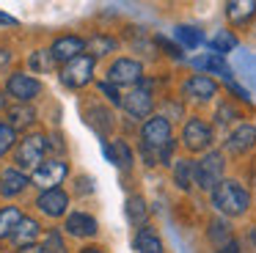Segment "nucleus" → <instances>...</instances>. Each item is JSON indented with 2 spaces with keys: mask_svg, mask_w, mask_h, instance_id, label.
<instances>
[{
  "mask_svg": "<svg viewBox=\"0 0 256 253\" xmlns=\"http://www.w3.org/2000/svg\"><path fill=\"white\" fill-rule=\"evenodd\" d=\"M212 206L220 214H226V218H240L250 206V192L237 179H223L212 190Z\"/></svg>",
  "mask_w": 256,
  "mask_h": 253,
  "instance_id": "f257e3e1",
  "label": "nucleus"
},
{
  "mask_svg": "<svg viewBox=\"0 0 256 253\" xmlns=\"http://www.w3.org/2000/svg\"><path fill=\"white\" fill-rule=\"evenodd\" d=\"M50 152V138L44 132H30L22 135V140L14 148V168L20 170H30L34 174L42 162H44V154Z\"/></svg>",
  "mask_w": 256,
  "mask_h": 253,
  "instance_id": "f03ea898",
  "label": "nucleus"
},
{
  "mask_svg": "<svg viewBox=\"0 0 256 253\" xmlns=\"http://www.w3.org/2000/svg\"><path fill=\"white\" fill-rule=\"evenodd\" d=\"M223 170H226V157H223V152H218V148L206 152L204 157L196 162V187L204 190V192H212L223 182Z\"/></svg>",
  "mask_w": 256,
  "mask_h": 253,
  "instance_id": "7ed1b4c3",
  "label": "nucleus"
},
{
  "mask_svg": "<svg viewBox=\"0 0 256 253\" xmlns=\"http://www.w3.org/2000/svg\"><path fill=\"white\" fill-rule=\"evenodd\" d=\"M171 121L166 118V116H152V118L144 121V126H140V146L152 148V152H157V157H160L162 146L166 143H171Z\"/></svg>",
  "mask_w": 256,
  "mask_h": 253,
  "instance_id": "20e7f679",
  "label": "nucleus"
},
{
  "mask_svg": "<svg viewBox=\"0 0 256 253\" xmlns=\"http://www.w3.org/2000/svg\"><path fill=\"white\" fill-rule=\"evenodd\" d=\"M122 108L127 110L132 118H152V110H154V94H152V82L144 80L140 86L130 88L122 99Z\"/></svg>",
  "mask_w": 256,
  "mask_h": 253,
  "instance_id": "39448f33",
  "label": "nucleus"
},
{
  "mask_svg": "<svg viewBox=\"0 0 256 253\" xmlns=\"http://www.w3.org/2000/svg\"><path fill=\"white\" fill-rule=\"evenodd\" d=\"M66 176H69L66 160H44V162L30 174V182H34V187H39L42 192H50V190H58V184H61Z\"/></svg>",
  "mask_w": 256,
  "mask_h": 253,
  "instance_id": "423d86ee",
  "label": "nucleus"
},
{
  "mask_svg": "<svg viewBox=\"0 0 256 253\" xmlns=\"http://www.w3.org/2000/svg\"><path fill=\"white\" fill-rule=\"evenodd\" d=\"M94 80V58H91L88 52L86 55H78L74 60H69V64L61 66V82L66 88H86L88 82Z\"/></svg>",
  "mask_w": 256,
  "mask_h": 253,
  "instance_id": "0eeeda50",
  "label": "nucleus"
},
{
  "mask_svg": "<svg viewBox=\"0 0 256 253\" xmlns=\"http://www.w3.org/2000/svg\"><path fill=\"white\" fill-rule=\"evenodd\" d=\"M108 82L113 86H140L144 82V64L135 58H116L108 66Z\"/></svg>",
  "mask_w": 256,
  "mask_h": 253,
  "instance_id": "6e6552de",
  "label": "nucleus"
},
{
  "mask_svg": "<svg viewBox=\"0 0 256 253\" xmlns=\"http://www.w3.org/2000/svg\"><path fill=\"white\" fill-rule=\"evenodd\" d=\"M42 80L25 74V72H12L6 80V94L12 99H17V104H30L36 96L42 94Z\"/></svg>",
  "mask_w": 256,
  "mask_h": 253,
  "instance_id": "1a4fd4ad",
  "label": "nucleus"
},
{
  "mask_svg": "<svg viewBox=\"0 0 256 253\" xmlns=\"http://www.w3.org/2000/svg\"><path fill=\"white\" fill-rule=\"evenodd\" d=\"M212 126L206 124L204 118L193 116V118L184 121V130H182V143L188 152H206L212 146Z\"/></svg>",
  "mask_w": 256,
  "mask_h": 253,
  "instance_id": "9d476101",
  "label": "nucleus"
},
{
  "mask_svg": "<svg viewBox=\"0 0 256 253\" xmlns=\"http://www.w3.org/2000/svg\"><path fill=\"white\" fill-rule=\"evenodd\" d=\"M36 209H39L44 218H66V209H69V192H64L61 187L58 190H50V192H39V198H36L34 204Z\"/></svg>",
  "mask_w": 256,
  "mask_h": 253,
  "instance_id": "9b49d317",
  "label": "nucleus"
},
{
  "mask_svg": "<svg viewBox=\"0 0 256 253\" xmlns=\"http://www.w3.org/2000/svg\"><path fill=\"white\" fill-rule=\"evenodd\" d=\"M256 146V124H240L232 130V135L226 138V152L234 157H242Z\"/></svg>",
  "mask_w": 256,
  "mask_h": 253,
  "instance_id": "f8f14e48",
  "label": "nucleus"
},
{
  "mask_svg": "<svg viewBox=\"0 0 256 253\" xmlns=\"http://www.w3.org/2000/svg\"><path fill=\"white\" fill-rule=\"evenodd\" d=\"M50 52H52V58L58 60V64H69V60H74L78 55H86V38H80V36H58L56 42H52V47H50Z\"/></svg>",
  "mask_w": 256,
  "mask_h": 253,
  "instance_id": "ddd939ff",
  "label": "nucleus"
},
{
  "mask_svg": "<svg viewBox=\"0 0 256 253\" xmlns=\"http://www.w3.org/2000/svg\"><path fill=\"white\" fill-rule=\"evenodd\" d=\"M182 94L190 99H198V102H210L218 94V82L210 74H190L182 86Z\"/></svg>",
  "mask_w": 256,
  "mask_h": 253,
  "instance_id": "4468645a",
  "label": "nucleus"
},
{
  "mask_svg": "<svg viewBox=\"0 0 256 253\" xmlns=\"http://www.w3.org/2000/svg\"><path fill=\"white\" fill-rule=\"evenodd\" d=\"M64 231H66L69 236L86 240V236H96L100 223H96V218H94V214H88V212H72V214H66Z\"/></svg>",
  "mask_w": 256,
  "mask_h": 253,
  "instance_id": "2eb2a0df",
  "label": "nucleus"
},
{
  "mask_svg": "<svg viewBox=\"0 0 256 253\" xmlns=\"http://www.w3.org/2000/svg\"><path fill=\"white\" fill-rule=\"evenodd\" d=\"M25 187H28V176H25V170L6 168L3 174H0V196L14 198V196H20Z\"/></svg>",
  "mask_w": 256,
  "mask_h": 253,
  "instance_id": "dca6fc26",
  "label": "nucleus"
},
{
  "mask_svg": "<svg viewBox=\"0 0 256 253\" xmlns=\"http://www.w3.org/2000/svg\"><path fill=\"white\" fill-rule=\"evenodd\" d=\"M132 245H135V250H138V253H166V245H162L160 234H157L152 226H144V228L135 231Z\"/></svg>",
  "mask_w": 256,
  "mask_h": 253,
  "instance_id": "f3484780",
  "label": "nucleus"
},
{
  "mask_svg": "<svg viewBox=\"0 0 256 253\" xmlns=\"http://www.w3.org/2000/svg\"><path fill=\"white\" fill-rule=\"evenodd\" d=\"M34 121H36V110H34V104H12V108L6 110V124L12 126L14 132L34 126Z\"/></svg>",
  "mask_w": 256,
  "mask_h": 253,
  "instance_id": "a211bd4d",
  "label": "nucleus"
},
{
  "mask_svg": "<svg viewBox=\"0 0 256 253\" xmlns=\"http://www.w3.org/2000/svg\"><path fill=\"white\" fill-rule=\"evenodd\" d=\"M226 16L232 25H248L256 16V0H232V3H226Z\"/></svg>",
  "mask_w": 256,
  "mask_h": 253,
  "instance_id": "6ab92c4d",
  "label": "nucleus"
},
{
  "mask_svg": "<svg viewBox=\"0 0 256 253\" xmlns=\"http://www.w3.org/2000/svg\"><path fill=\"white\" fill-rule=\"evenodd\" d=\"M39 234H42V226H39V220L36 218H30V214H25L22 218V223L17 226V231H14V245L17 248H25V245H36V240H39Z\"/></svg>",
  "mask_w": 256,
  "mask_h": 253,
  "instance_id": "aec40b11",
  "label": "nucleus"
},
{
  "mask_svg": "<svg viewBox=\"0 0 256 253\" xmlns=\"http://www.w3.org/2000/svg\"><path fill=\"white\" fill-rule=\"evenodd\" d=\"M105 157L110 160L113 165H118V168H132V162H135V154H132V148H130V143L124 140V138H116L110 146H105Z\"/></svg>",
  "mask_w": 256,
  "mask_h": 253,
  "instance_id": "412c9836",
  "label": "nucleus"
},
{
  "mask_svg": "<svg viewBox=\"0 0 256 253\" xmlns=\"http://www.w3.org/2000/svg\"><path fill=\"white\" fill-rule=\"evenodd\" d=\"M174 184L182 192H190L196 187V160H176L174 165Z\"/></svg>",
  "mask_w": 256,
  "mask_h": 253,
  "instance_id": "4be33fe9",
  "label": "nucleus"
},
{
  "mask_svg": "<svg viewBox=\"0 0 256 253\" xmlns=\"http://www.w3.org/2000/svg\"><path fill=\"white\" fill-rule=\"evenodd\" d=\"M196 66H198V69H204V74H220L226 82L234 80V77H232V69H228V64L223 60V55L206 52V55H201V58H196Z\"/></svg>",
  "mask_w": 256,
  "mask_h": 253,
  "instance_id": "5701e85b",
  "label": "nucleus"
},
{
  "mask_svg": "<svg viewBox=\"0 0 256 253\" xmlns=\"http://www.w3.org/2000/svg\"><path fill=\"white\" fill-rule=\"evenodd\" d=\"M86 50H88L91 58H105V55L116 52L118 50V42L113 36H108V33H94L91 38H86Z\"/></svg>",
  "mask_w": 256,
  "mask_h": 253,
  "instance_id": "b1692460",
  "label": "nucleus"
},
{
  "mask_svg": "<svg viewBox=\"0 0 256 253\" xmlns=\"http://www.w3.org/2000/svg\"><path fill=\"white\" fill-rule=\"evenodd\" d=\"M22 209L20 206H0V240H8V236H14V231H17V226L22 223Z\"/></svg>",
  "mask_w": 256,
  "mask_h": 253,
  "instance_id": "393cba45",
  "label": "nucleus"
},
{
  "mask_svg": "<svg viewBox=\"0 0 256 253\" xmlns=\"http://www.w3.org/2000/svg\"><path fill=\"white\" fill-rule=\"evenodd\" d=\"M174 38H176L179 47H184V50H198L201 44H204V33H201L196 25H176Z\"/></svg>",
  "mask_w": 256,
  "mask_h": 253,
  "instance_id": "a878e982",
  "label": "nucleus"
},
{
  "mask_svg": "<svg viewBox=\"0 0 256 253\" xmlns=\"http://www.w3.org/2000/svg\"><path fill=\"white\" fill-rule=\"evenodd\" d=\"M86 121L94 126V132L100 138H108V132H110V126H113V116L108 108H88V118Z\"/></svg>",
  "mask_w": 256,
  "mask_h": 253,
  "instance_id": "bb28decb",
  "label": "nucleus"
},
{
  "mask_svg": "<svg viewBox=\"0 0 256 253\" xmlns=\"http://www.w3.org/2000/svg\"><path fill=\"white\" fill-rule=\"evenodd\" d=\"M146 218H149V206H146V201L140 196H130L127 198V220L132 226H138V228H144Z\"/></svg>",
  "mask_w": 256,
  "mask_h": 253,
  "instance_id": "cd10ccee",
  "label": "nucleus"
},
{
  "mask_svg": "<svg viewBox=\"0 0 256 253\" xmlns=\"http://www.w3.org/2000/svg\"><path fill=\"white\" fill-rule=\"evenodd\" d=\"M206 236H210V242H212V245H218V248L228 245V242H232V226H228V220L215 218V220L210 223V231H206Z\"/></svg>",
  "mask_w": 256,
  "mask_h": 253,
  "instance_id": "c85d7f7f",
  "label": "nucleus"
},
{
  "mask_svg": "<svg viewBox=\"0 0 256 253\" xmlns=\"http://www.w3.org/2000/svg\"><path fill=\"white\" fill-rule=\"evenodd\" d=\"M56 64H58V60L52 58L50 50H36V52H30V58H28V66L34 72H39V74L52 72V69H56Z\"/></svg>",
  "mask_w": 256,
  "mask_h": 253,
  "instance_id": "c756f323",
  "label": "nucleus"
},
{
  "mask_svg": "<svg viewBox=\"0 0 256 253\" xmlns=\"http://www.w3.org/2000/svg\"><path fill=\"white\" fill-rule=\"evenodd\" d=\"M234 47H237V36H234V33H228V30H220L210 42V50L215 55H226V52H232Z\"/></svg>",
  "mask_w": 256,
  "mask_h": 253,
  "instance_id": "7c9ffc66",
  "label": "nucleus"
},
{
  "mask_svg": "<svg viewBox=\"0 0 256 253\" xmlns=\"http://www.w3.org/2000/svg\"><path fill=\"white\" fill-rule=\"evenodd\" d=\"M17 143H20L17 140V132H14L3 118H0V157H3V154H8L12 148H17Z\"/></svg>",
  "mask_w": 256,
  "mask_h": 253,
  "instance_id": "2f4dec72",
  "label": "nucleus"
},
{
  "mask_svg": "<svg viewBox=\"0 0 256 253\" xmlns=\"http://www.w3.org/2000/svg\"><path fill=\"white\" fill-rule=\"evenodd\" d=\"M215 118H218V124H228V121L240 118V110H237V108H232V104H228V102H223L220 108H218Z\"/></svg>",
  "mask_w": 256,
  "mask_h": 253,
  "instance_id": "473e14b6",
  "label": "nucleus"
},
{
  "mask_svg": "<svg viewBox=\"0 0 256 253\" xmlns=\"http://www.w3.org/2000/svg\"><path fill=\"white\" fill-rule=\"evenodd\" d=\"M154 42H157V47H162V52L166 55H171V58H182V47L179 44H174V42H168L166 36H154Z\"/></svg>",
  "mask_w": 256,
  "mask_h": 253,
  "instance_id": "72a5a7b5",
  "label": "nucleus"
},
{
  "mask_svg": "<svg viewBox=\"0 0 256 253\" xmlns=\"http://www.w3.org/2000/svg\"><path fill=\"white\" fill-rule=\"evenodd\" d=\"M100 91L105 94L108 99H110L113 104H122V99H124V94H118V86H113V82H108V80H102L100 82Z\"/></svg>",
  "mask_w": 256,
  "mask_h": 253,
  "instance_id": "f704fd0d",
  "label": "nucleus"
},
{
  "mask_svg": "<svg viewBox=\"0 0 256 253\" xmlns=\"http://www.w3.org/2000/svg\"><path fill=\"white\" fill-rule=\"evenodd\" d=\"M44 245H47V250H50V253H66V248H64L61 234H58V231H50V234L44 236Z\"/></svg>",
  "mask_w": 256,
  "mask_h": 253,
  "instance_id": "c9c22d12",
  "label": "nucleus"
},
{
  "mask_svg": "<svg viewBox=\"0 0 256 253\" xmlns=\"http://www.w3.org/2000/svg\"><path fill=\"white\" fill-rule=\"evenodd\" d=\"M226 86H228V91H232V94H234V96H237V99H240V102H248V99H250V96H248V91H245V88H242V86H237V82H234V80H228V82H226Z\"/></svg>",
  "mask_w": 256,
  "mask_h": 253,
  "instance_id": "e433bc0d",
  "label": "nucleus"
},
{
  "mask_svg": "<svg viewBox=\"0 0 256 253\" xmlns=\"http://www.w3.org/2000/svg\"><path fill=\"white\" fill-rule=\"evenodd\" d=\"M17 253H50L44 242H36V245H25V248H17Z\"/></svg>",
  "mask_w": 256,
  "mask_h": 253,
  "instance_id": "4c0bfd02",
  "label": "nucleus"
},
{
  "mask_svg": "<svg viewBox=\"0 0 256 253\" xmlns=\"http://www.w3.org/2000/svg\"><path fill=\"white\" fill-rule=\"evenodd\" d=\"M80 253H105V250L96 248V245H86V248H80Z\"/></svg>",
  "mask_w": 256,
  "mask_h": 253,
  "instance_id": "58836bf2",
  "label": "nucleus"
},
{
  "mask_svg": "<svg viewBox=\"0 0 256 253\" xmlns=\"http://www.w3.org/2000/svg\"><path fill=\"white\" fill-rule=\"evenodd\" d=\"M0 22H3V25H14V16H8V14L0 11Z\"/></svg>",
  "mask_w": 256,
  "mask_h": 253,
  "instance_id": "ea45409f",
  "label": "nucleus"
},
{
  "mask_svg": "<svg viewBox=\"0 0 256 253\" xmlns=\"http://www.w3.org/2000/svg\"><path fill=\"white\" fill-rule=\"evenodd\" d=\"M248 242H250V245H254V248H256V226H254V228H250V231H248Z\"/></svg>",
  "mask_w": 256,
  "mask_h": 253,
  "instance_id": "a19ab883",
  "label": "nucleus"
},
{
  "mask_svg": "<svg viewBox=\"0 0 256 253\" xmlns=\"http://www.w3.org/2000/svg\"><path fill=\"white\" fill-rule=\"evenodd\" d=\"M6 96H8L6 91H0V110H8V108H6Z\"/></svg>",
  "mask_w": 256,
  "mask_h": 253,
  "instance_id": "79ce46f5",
  "label": "nucleus"
}]
</instances>
